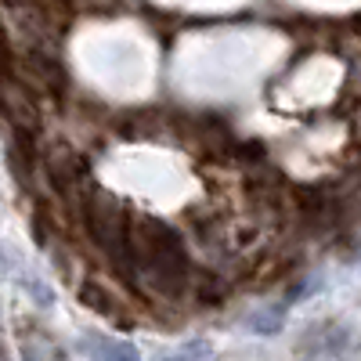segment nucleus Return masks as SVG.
Here are the masks:
<instances>
[{"label":"nucleus","mask_w":361,"mask_h":361,"mask_svg":"<svg viewBox=\"0 0 361 361\" xmlns=\"http://www.w3.org/2000/svg\"><path fill=\"white\" fill-rule=\"evenodd\" d=\"M83 354L90 361H141L137 347L130 340H119V336H87Z\"/></svg>","instance_id":"3"},{"label":"nucleus","mask_w":361,"mask_h":361,"mask_svg":"<svg viewBox=\"0 0 361 361\" xmlns=\"http://www.w3.org/2000/svg\"><path fill=\"white\" fill-rule=\"evenodd\" d=\"M44 170H47V177L54 180L58 188H76V180L83 177V163H80V156L73 152L69 145H54V148H47Z\"/></svg>","instance_id":"1"},{"label":"nucleus","mask_w":361,"mask_h":361,"mask_svg":"<svg viewBox=\"0 0 361 361\" xmlns=\"http://www.w3.org/2000/svg\"><path fill=\"white\" fill-rule=\"evenodd\" d=\"M156 361H214V347H209V340H188L185 347H177Z\"/></svg>","instance_id":"4"},{"label":"nucleus","mask_w":361,"mask_h":361,"mask_svg":"<svg viewBox=\"0 0 361 361\" xmlns=\"http://www.w3.org/2000/svg\"><path fill=\"white\" fill-rule=\"evenodd\" d=\"M0 102H4V112L11 116V123L22 130H37V105L29 98V90L11 83V80H0Z\"/></svg>","instance_id":"2"},{"label":"nucleus","mask_w":361,"mask_h":361,"mask_svg":"<svg viewBox=\"0 0 361 361\" xmlns=\"http://www.w3.org/2000/svg\"><path fill=\"white\" fill-rule=\"evenodd\" d=\"M22 357L25 361H62V350H58L51 340H44V343L22 340Z\"/></svg>","instance_id":"5"}]
</instances>
